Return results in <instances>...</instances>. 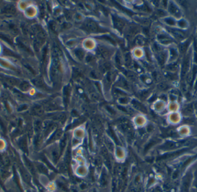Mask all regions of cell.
I'll list each match as a JSON object with an SVG mask.
<instances>
[{"mask_svg": "<svg viewBox=\"0 0 197 192\" xmlns=\"http://www.w3.org/2000/svg\"><path fill=\"white\" fill-rule=\"evenodd\" d=\"M18 45H19L21 49H22L23 50L27 51V52H31V51L30 50V49L28 47H27L22 42H21L20 41H18Z\"/></svg>", "mask_w": 197, "mask_h": 192, "instance_id": "cell-12", "label": "cell"}, {"mask_svg": "<svg viewBox=\"0 0 197 192\" xmlns=\"http://www.w3.org/2000/svg\"><path fill=\"white\" fill-rule=\"evenodd\" d=\"M34 111H35V112L36 113H37V115H42V108H41L40 106H35V107L34 108Z\"/></svg>", "mask_w": 197, "mask_h": 192, "instance_id": "cell-18", "label": "cell"}, {"mask_svg": "<svg viewBox=\"0 0 197 192\" xmlns=\"http://www.w3.org/2000/svg\"><path fill=\"white\" fill-rule=\"evenodd\" d=\"M75 53H76V56H77L79 58H80V59H82V58L84 57V52H83V51H82V50H76V52H75Z\"/></svg>", "mask_w": 197, "mask_h": 192, "instance_id": "cell-14", "label": "cell"}, {"mask_svg": "<svg viewBox=\"0 0 197 192\" xmlns=\"http://www.w3.org/2000/svg\"><path fill=\"white\" fill-rule=\"evenodd\" d=\"M71 160V153L69 149H68L66 152V155H65V161L66 163H69Z\"/></svg>", "mask_w": 197, "mask_h": 192, "instance_id": "cell-10", "label": "cell"}, {"mask_svg": "<svg viewBox=\"0 0 197 192\" xmlns=\"http://www.w3.org/2000/svg\"><path fill=\"white\" fill-rule=\"evenodd\" d=\"M37 168H38V170H39L41 173H43L45 174L47 173V170L46 168L44 167L43 165H42V164H38V165H37Z\"/></svg>", "mask_w": 197, "mask_h": 192, "instance_id": "cell-11", "label": "cell"}, {"mask_svg": "<svg viewBox=\"0 0 197 192\" xmlns=\"http://www.w3.org/2000/svg\"><path fill=\"white\" fill-rule=\"evenodd\" d=\"M66 139L65 137H64L62 140L61 142V150L63 151V149H65V146H66Z\"/></svg>", "mask_w": 197, "mask_h": 192, "instance_id": "cell-17", "label": "cell"}, {"mask_svg": "<svg viewBox=\"0 0 197 192\" xmlns=\"http://www.w3.org/2000/svg\"><path fill=\"white\" fill-rule=\"evenodd\" d=\"M0 39H2L3 40L5 41L7 43L10 44L11 45H12L13 44L12 41V40H11V38L8 37L6 35H5L4 34H2L1 33H0Z\"/></svg>", "mask_w": 197, "mask_h": 192, "instance_id": "cell-5", "label": "cell"}, {"mask_svg": "<svg viewBox=\"0 0 197 192\" xmlns=\"http://www.w3.org/2000/svg\"><path fill=\"white\" fill-rule=\"evenodd\" d=\"M26 146H27V143H26V141L25 140V139H23L21 140L19 142V147L24 151H25L27 149Z\"/></svg>", "mask_w": 197, "mask_h": 192, "instance_id": "cell-9", "label": "cell"}, {"mask_svg": "<svg viewBox=\"0 0 197 192\" xmlns=\"http://www.w3.org/2000/svg\"><path fill=\"white\" fill-rule=\"evenodd\" d=\"M4 12L7 14H14L16 12V9L15 6L9 5H7L4 8Z\"/></svg>", "mask_w": 197, "mask_h": 192, "instance_id": "cell-2", "label": "cell"}, {"mask_svg": "<svg viewBox=\"0 0 197 192\" xmlns=\"http://www.w3.org/2000/svg\"><path fill=\"white\" fill-rule=\"evenodd\" d=\"M6 81L8 83H9L10 85H15L18 83H19V82L17 80H16L15 78H6Z\"/></svg>", "mask_w": 197, "mask_h": 192, "instance_id": "cell-7", "label": "cell"}, {"mask_svg": "<svg viewBox=\"0 0 197 192\" xmlns=\"http://www.w3.org/2000/svg\"><path fill=\"white\" fill-rule=\"evenodd\" d=\"M34 83L37 87H40L43 85V82L40 79L37 78V79H35V80H34Z\"/></svg>", "mask_w": 197, "mask_h": 192, "instance_id": "cell-16", "label": "cell"}, {"mask_svg": "<svg viewBox=\"0 0 197 192\" xmlns=\"http://www.w3.org/2000/svg\"><path fill=\"white\" fill-rule=\"evenodd\" d=\"M62 136V131L61 130L57 131L56 132V134H54V137H53V140H57L60 137H61Z\"/></svg>", "mask_w": 197, "mask_h": 192, "instance_id": "cell-15", "label": "cell"}, {"mask_svg": "<svg viewBox=\"0 0 197 192\" xmlns=\"http://www.w3.org/2000/svg\"><path fill=\"white\" fill-rule=\"evenodd\" d=\"M4 53L5 55H6L12 56L16 57V58L19 57V56L17 55L15 53H14L11 50H8L6 48L4 49Z\"/></svg>", "mask_w": 197, "mask_h": 192, "instance_id": "cell-4", "label": "cell"}, {"mask_svg": "<svg viewBox=\"0 0 197 192\" xmlns=\"http://www.w3.org/2000/svg\"><path fill=\"white\" fill-rule=\"evenodd\" d=\"M52 158H53L54 161L56 162L58 161V158H59V154L57 150H53V151H52Z\"/></svg>", "mask_w": 197, "mask_h": 192, "instance_id": "cell-8", "label": "cell"}, {"mask_svg": "<svg viewBox=\"0 0 197 192\" xmlns=\"http://www.w3.org/2000/svg\"><path fill=\"white\" fill-rule=\"evenodd\" d=\"M114 24L115 26H117V27H118V28H122L123 26V22L120 19H115L114 20Z\"/></svg>", "mask_w": 197, "mask_h": 192, "instance_id": "cell-6", "label": "cell"}, {"mask_svg": "<svg viewBox=\"0 0 197 192\" xmlns=\"http://www.w3.org/2000/svg\"><path fill=\"white\" fill-rule=\"evenodd\" d=\"M20 89L21 90L27 91L30 89V84L28 82H22L20 85Z\"/></svg>", "mask_w": 197, "mask_h": 192, "instance_id": "cell-3", "label": "cell"}, {"mask_svg": "<svg viewBox=\"0 0 197 192\" xmlns=\"http://www.w3.org/2000/svg\"><path fill=\"white\" fill-rule=\"evenodd\" d=\"M86 28L91 32H95L97 31L98 28V25L96 24V23L92 21H88L86 23Z\"/></svg>", "mask_w": 197, "mask_h": 192, "instance_id": "cell-1", "label": "cell"}, {"mask_svg": "<svg viewBox=\"0 0 197 192\" xmlns=\"http://www.w3.org/2000/svg\"><path fill=\"white\" fill-rule=\"evenodd\" d=\"M107 176L105 174H103L101 179V184L103 186L107 185Z\"/></svg>", "mask_w": 197, "mask_h": 192, "instance_id": "cell-13", "label": "cell"}]
</instances>
